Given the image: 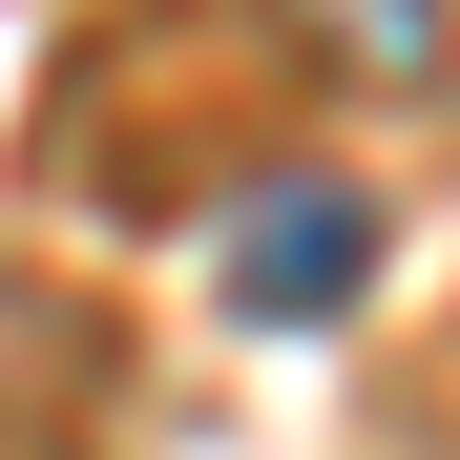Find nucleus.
Wrapping results in <instances>:
<instances>
[{
    "mask_svg": "<svg viewBox=\"0 0 460 460\" xmlns=\"http://www.w3.org/2000/svg\"><path fill=\"white\" fill-rule=\"evenodd\" d=\"M356 272H376V209L356 189H252L230 209V314L314 335V314H356Z\"/></svg>",
    "mask_w": 460,
    "mask_h": 460,
    "instance_id": "obj_1",
    "label": "nucleus"
},
{
    "mask_svg": "<svg viewBox=\"0 0 460 460\" xmlns=\"http://www.w3.org/2000/svg\"><path fill=\"white\" fill-rule=\"evenodd\" d=\"M293 42L335 63V84H376V105H419L439 84V42H460V0H272Z\"/></svg>",
    "mask_w": 460,
    "mask_h": 460,
    "instance_id": "obj_2",
    "label": "nucleus"
}]
</instances>
